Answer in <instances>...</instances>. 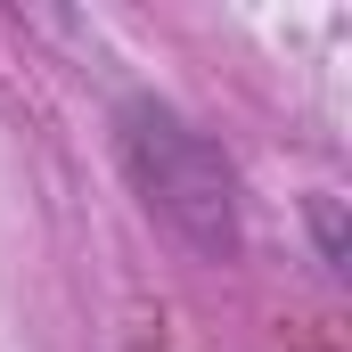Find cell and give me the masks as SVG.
Instances as JSON below:
<instances>
[{"label":"cell","instance_id":"obj_1","mask_svg":"<svg viewBox=\"0 0 352 352\" xmlns=\"http://www.w3.org/2000/svg\"><path fill=\"white\" fill-rule=\"evenodd\" d=\"M123 148H131V173L148 188V205H156L173 230H188L205 254H221V246L238 238V221H230V164H221L188 123H173L164 107H131Z\"/></svg>","mask_w":352,"mask_h":352}]
</instances>
